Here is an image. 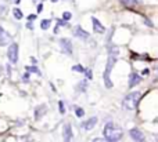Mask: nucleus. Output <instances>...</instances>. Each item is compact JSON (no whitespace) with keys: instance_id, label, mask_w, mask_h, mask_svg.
<instances>
[{"instance_id":"nucleus-1","label":"nucleus","mask_w":158,"mask_h":142,"mask_svg":"<svg viewBox=\"0 0 158 142\" xmlns=\"http://www.w3.org/2000/svg\"><path fill=\"white\" fill-rule=\"evenodd\" d=\"M104 140L107 142H118L122 138V129L114 123H107L104 127Z\"/></svg>"},{"instance_id":"nucleus-2","label":"nucleus","mask_w":158,"mask_h":142,"mask_svg":"<svg viewBox=\"0 0 158 142\" xmlns=\"http://www.w3.org/2000/svg\"><path fill=\"white\" fill-rule=\"evenodd\" d=\"M117 54H118V48L117 47H111V48H110V54H108V59H107L106 72H104V83H106L107 88L112 87L111 79H110V73H111V71H112V66L117 62Z\"/></svg>"},{"instance_id":"nucleus-3","label":"nucleus","mask_w":158,"mask_h":142,"mask_svg":"<svg viewBox=\"0 0 158 142\" xmlns=\"http://www.w3.org/2000/svg\"><path fill=\"white\" fill-rule=\"evenodd\" d=\"M140 98H142V93H139V91H136V93H129L128 95L123 98V101H122L123 108H125V109H128V110L136 109L137 105H139Z\"/></svg>"},{"instance_id":"nucleus-4","label":"nucleus","mask_w":158,"mask_h":142,"mask_svg":"<svg viewBox=\"0 0 158 142\" xmlns=\"http://www.w3.org/2000/svg\"><path fill=\"white\" fill-rule=\"evenodd\" d=\"M7 57L11 63L18 62V44L17 43L10 44V47H8V50H7Z\"/></svg>"},{"instance_id":"nucleus-5","label":"nucleus","mask_w":158,"mask_h":142,"mask_svg":"<svg viewBox=\"0 0 158 142\" xmlns=\"http://www.w3.org/2000/svg\"><path fill=\"white\" fill-rule=\"evenodd\" d=\"M131 137L135 142H144V135L139 129H132L131 130Z\"/></svg>"},{"instance_id":"nucleus-6","label":"nucleus","mask_w":158,"mask_h":142,"mask_svg":"<svg viewBox=\"0 0 158 142\" xmlns=\"http://www.w3.org/2000/svg\"><path fill=\"white\" fill-rule=\"evenodd\" d=\"M60 46L65 54H69V55L72 54V44L68 39H60Z\"/></svg>"},{"instance_id":"nucleus-7","label":"nucleus","mask_w":158,"mask_h":142,"mask_svg":"<svg viewBox=\"0 0 158 142\" xmlns=\"http://www.w3.org/2000/svg\"><path fill=\"white\" fill-rule=\"evenodd\" d=\"M10 41H11V36L0 26V46H6V44H8Z\"/></svg>"},{"instance_id":"nucleus-8","label":"nucleus","mask_w":158,"mask_h":142,"mask_svg":"<svg viewBox=\"0 0 158 142\" xmlns=\"http://www.w3.org/2000/svg\"><path fill=\"white\" fill-rule=\"evenodd\" d=\"M63 137H64V142H71V140H72V127H71V124H65V126H64Z\"/></svg>"},{"instance_id":"nucleus-9","label":"nucleus","mask_w":158,"mask_h":142,"mask_svg":"<svg viewBox=\"0 0 158 142\" xmlns=\"http://www.w3.org/2000/svg\"><path fill=\"white\" fill-rule=\"evenodd\" d=\"M92 22H93V29H94L96 33H104V32H106V28L100 24V21H98L97 18H94V17H93Z\"/></svg>"},{"instance_id":"nucleus-10","label":"nucleus","mask_w":158,"mask_h":142,"mask_svg":"<svg viewBox=\"0 0 158 142\" xmlns=\"http://www.w3.org/2000/svg\"><path fill=\"white\" fill-rule=\"evenodd\" d=\"M96 123H97V117H90L89 120H86V121H83L82 123V129H85V130H92L93 127L96 126Z\"/></svg>"},{"instance_id":"nucleus-11","label":"nucleus","mask_w":158,"mask_h":142,"mask_svg":"<svg viewBox=\"0 0 158 142\" xmlns=\"http://www.w3.org/2000/svg\"><path fill=\"white\" fill-rule=\"evenodd\" d=\"M140 82H142V77L137 73H132L131 77H129V87H135V86L139 84Z\"/></svg>"},{"instance_id":"nucleus-12","label":"nucleus","mask_w":158,"mask_h":142,"mask_svg":"<svg viewBox=\"0 0 158 142\" xmlns=\"http://www.w3.org/2000/svg\"><path fill=\"white\" fill-rule=\"evenodd\" d=\"M75 36L79 39H83V40H86V39H89V33L86 32V30H83L81 26H78L77 29H75Z\"/></svg>"},{"instance_id":"nucleus-13","label":"nucleus","mask_w":158,"mask_h":142,"mask_svg":"<svg viewBox=\"0 0 158 142\" xmlns=\"http://www.w3.org/2000/svg\"><path fill=\"white\" fill-rule=\"evenodd\" d=\"M44 112H46V106H44V105H40V106L36 108V110H35V119L36 120H39V119L44 115Z\"/></svg>"},{"instance_id":"nucleus-14","label":"nucleus","mask_w":158,"mask_h":142,"mask_svg":"<svg viewBox=\"0 0 158 142\" xmlns=\"http://www.w3.org/2000/svg\"><path fill=\"white\" fill-rule=\"evenodd\" d=\"M121 3H122L125 7L128 8H133L135 6H137V3H139V0H119Z\"/></svg>"},{"instance_id":"nucleus-15","label":"nucleus","mask_w":158,"mask_h":142,"mask_svg":"<svg viewBox=\"0 0 158 142\" xmlns=\"http://www.w3.org/2000/svg\"><path fill=\"white\" fill-rule=\"evenodd\" d=\"M50 22H52L50 19H43V21L40 22V28H42L43 30L49 29V28H50Z\"/></svg>"},{"instance_id":"nucleus-16","label":"nucleus","mask_w":158,"mask_h":142,"mask_svg":"<svg viewBox=\"0 0 158 142\" xmlns=\"http://www.w3.org/2000/svg\"><path fill=\"white\" fill-rule=\"evenodd\" d=\"M25 69L28 71V73H36V75H40V72H39V69L36 68V66H27Z\"/></svg>"},{"instance_id":"nucleus-17","label":"nucleus","mask_w":158,"mask_h":142,"mask_svg":"<svg viewBox=\"0 0 158 142\" xmlns=\"http://www.w3.org/2000/svg\"><path fill=\"white\" fill-rule=\"evenodd\" d=\"M13 14H14V17H15L17 19H21L22 18V13H21V10H19V8H14Z\"/></svg>"},{"instance_id":"nucleus-18","label":"nucleus","mask_w":158,"mask_h":142,"mask_svg":"<svg viewBox=\"0 0 158 142\" xmlns=\"http://www.w3.org/2000/svg\"><path fill=\"white\" fill-rule=\"evenodd\" d=\"M72 71H75V72H81V73H83L85 69H83V66H82V65H74V66H72Z\"/></svg>"},{"instance_id":"nucleus-19","label":"nucleus","mask_w":158,"mask_h":142,"mask_svg":"<svg viewBox=\"0 0 158 142\" xmlns=\"http://www.w3.org/2000/svg\"><path fill=\"white\" fill-rule=\"evenodd\" d=\"M71 18H72V14L68 13V11H65V13L63 14V21H69Z\"/></svg>"},{"instance_id":"nucleus-20","label":"nucleus","mask_w":158,"mask_h":142,"mask_svg":"<svg viewBox=\"0 0 158 142\" xmlns=\"http://www.w3.org/2000/svg\"><path fill=\"white\" fill-rule=\"evenodd\" d=\"M75 113H77L78 117H83L85 116V110L82 109V108H77V110H75Z\"/></svg>"},{"instance_id":"nucleus-21","label":"nucleus","mask_w":158,"mask_h":142,"mask_svg":"<svg viewBox=\"0 0 158 142\" xmlns=\"http://www.w3.org/2000/svg\"><path fill=\"white\" fill-rule=\"evenodd\" d=\"M85 73H86L87 79H93V72H92V69H85Z\"/></svg>"},{"instance_id":"nucleus-22","label":"nucleus","mask_w":158,"mask_h":142,"mask_svg":"<svg viewBox=\"0 0 158 142\" xmlns=\"http://www.w3.org/2000/svg\"><path fill=\"white\" fill-rule=\"evenodd\" d=\"M6 13H7V7L6 6H0V17H4Z\"/></svg>"},{"instance_id":"nucleus-23","label":"nucleus","mask_w":158,"mask_h":142,"mask_svg":"<svg viewBox=\"0 0 158 142\" xmlns=\"http://www.w3.org/2000/svg\"><path fill=\"white\" fill-rule=\"evenodd\" d=\"M58 106H60V112H61V115H64V113H65V109H64V102H63V101H60V102H58Z\"/></svg>"},{"instance_id":"nucleus-24","label":"nucleus","mask_w":158,"mask_h":142,"mask_svg":"<svg viewBox=\"0 0 158 142\" xmlns=\"http://www.w3.org/2000/svg\"><path fill=\"white\" fill-rule=\"evenodd\" d=\"M57 26H67V22L63 19H57Z\"/></svg>"},{"instance_id":"nucleus-25","label":"nucleus","mask_w":158,"mask_h":142,"mask_svg":"<svg viewBox=\"0 0 158 142\" xmlns=\"http://www.w3.org/2000/svg\"><path fill=\"white\" fill-rule=\"evenodd\" d=\"M22 80H24V82H28V80H29V73H28V72L22 76Z\"/></svg>"},{"instance_id":"nucleus-26","label":"nucleus","mask_w":158,"mask_h":142,"mask_svg":"<svg viewBox=\"0 0 158 142\" xmlns=\"http://www.w3.org/2000/svg\"><path fill=\"white\" fill-rule=\"evenodd\" d=\"M92 142H107V141L104 140V138H94Z\"/></svg>"},{"instance_id":"nucleus-27","label":"nucleus","mask_w":158,"mask_h":142,"mask_svg":"<svg viewBox=\"0 0 158 142\" xmlns=\"http://www.w3.org/2000/svg\"><path fill=\"white\" fill-rule=\"evenodd\" d=\"M36 17H38V15H35V14H31V15L28 17V19H29V21H32V19H35Z\"/></svg>"},{"instance_id":"nucleus-28","label":"nucleus","mask_w":158,"mask_h":142,"mask_svg":"<svg viewBox=\"0 0 158 142\" xmlns=\"http://www.w3.org/2000/svg\"><path fill=\"white\" fill-rule=\"evenodd\" d=\"M27 28H28V29H32V24H31V22H28V24H27Z\"/></svg>"},{"instance_id":"nucleus-29","label":"nucleus","mask_w":158,"mask_h":142,"mask_svg":"<svg viewBox=\"0 0 158 142\" xmlns=\"http://www.w3.org/2000/svg\"><path fill=\"white\" fill-rule=\"evenodd\" d=\"M143 75H148V69H144V71H143Z\"/></svg>"},{"instance_id":"nucleus-30","label":"nucleus","mask_w":158,"mask_h":142,"mask_svg":"<svg viewBox=\"0 0 158 142\" xmlns=\"http://www.w3.org/2000/svg\"><path fill=\"white\" fill-rule=\"evenodd\" d=\"M52 2H57V0H52Z\"/></svg>"}]
</instances>
